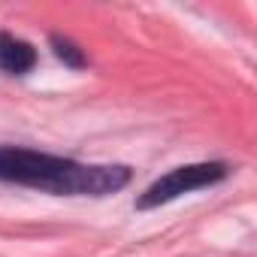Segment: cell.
Returning a JSON list of instances; mask_svg holds the SVG:
<instances>
[{
    "label": "cell",
    "mask_w": 257,
    "mask_h": 257,
    "mask_svg": "<svg viewBox=\"0 0 257 257\" xmlns=\"http://www.w3.org/2000/svg\"><path fill=\"white\" fill-rule=\"evenodd\" d=\"M0 182L25 185L64 197H106L131 182L127 167L79 164L58 155H43L34 149L0 146Z\"/></svg>",
    "instance_id": "cell-1"
},
{
    "label": "cell",
    "mask_w": 257,
    "mask_h": 257,
    "mask_svg": "<svg viewBox=\"0 0 257 257\" xmlns=\"http://www.w3.org/2000/svg\"><path fill=\"white\" fill-rule=\"evenodd\" d=\"M227 179V164H188V167H176L173 173L161 176L155 185L146 188V194L137 200V209H155L161 203H170L182 194L209 188L215 182Z\"/></svg>",
    "instance_id": "cell-2"
},
{
    "label": "cell",
    "mask_w": 257,
    "mask_h": 257,
    "mask_svg": "<svg viewBox=\"0 0 257 257\" xmlns=\"http://www.w3.org/2000/svg\"><path fill=\"white\" fill-rule=\"evenodd\" d=\"M37 64V52L28 40L0 31V70L10 76H25Z\"/></svg>",
    "instance_id": "cell-3"
},
{
    "label": "cell",
    "mask_w": 257,
    "mask_h": 257,
    "mask_svg": "<svg viewBox=\"0 0 257 257\" xmlns=\"http://www.w3.org/2000/svg\"><path fill=\"white\" fill-rule=\"evenodd\" d=\"M52 46H55V55L64 61V64H70V67H76V70H82L85 64H88V58H85V52L73 43V40H67V37H52Z\"/></svg>",
    "instance_id": "cell-4"
}]
</instances>
